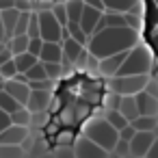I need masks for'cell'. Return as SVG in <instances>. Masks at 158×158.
I'll use <instances>...</instances> for the list:
<instances>
[{
	"label": "cell",
	"mask_w": 158,
	"mask_h": 158,
	"mask_svg": "<svg viewBox=\"0 0 158 158\" xmlns=\"http://www.w3.org/2000/svg\"><path fill=\"white\" fill-rule=\"evenodd\" d=\"M126 56H128V52H119V54H110L106 59H100V63H98V76L106 78V80L115 78L119 74L121 65L126 63Z\"/></svg>",
	"instance_id": "52a82bcc"
},
{
	"label": "cell",
	"mask_w": 158,
	"mask_h": 158,
	"mask_svg": "<svg viewBox=\"0 0 158 158\" xmlns=\"http://www.w3.org/2000/svg\"><path fill=\"white\" fill-rule=\"evenodd\" d=\"M136 102H139V110L141 115H152V117H158V98L149 91H141L136 95Z\"/></svg>",
	"instance_id": "9a60e30c"
},
{
	"label": "cell",
	"mask_w": 158,
	"mask_h": 158,
	"mask_svg": "<svg viewBox=\"0 0 158 158\" xmlns=\"http://www.w3.org/2000/svg\"><path fill=\"white\" fill-rule=\"evenodd\" d=\"M117 158H130L132 156V147H130V141H123V139H119V143H117V147H115V152H113Z\"/></svg>",
	"instance_id": "f35d334b"
},
{
	"label": "cell",
	"mask_w": 158,
	"mask_h": 158,
	"mask_svg": "<svg viewBox=\"0 0 158 158\" xmlns=\"http://www.w3.org/2000/svg\"><path fill=\"white\" fill-rule=\"evenodd\" d=\"M0 15H2V24L7 28V37L11 39L13 37V31H15V24H18L20 15H22V11L20 9H7V11H0Z\"/></svg>",
	"instance_id": "d6986e66"
},
{
	"label": "cell",
	"mask_w": 158,
	"mask_h": 158,
	"mask_svg": "<svg viewBox=\"0 0 158 158\" xmlns=\"http://www.w3.org/2000/svg\"><path fill=\"white\" fill-rule=\"evenodd\" d=\"M132 126H134L136 130H143V132H154V130L158 128V117H152V115H139V117L132 121Z\"/></svg>",
	"instance_id": "603a6c76"
},
{
	"label": "cell",
	"mask_w": 158,
	"mask_h": 158,
	"mask_svg": "<svg viewBox=\"0 0 158 158\" xmlns=\"http://www.w3.org/2000/svg\"><path fill=\"white\" fill-rule=\"evenodd\" d=\"M26 78H28V82H35V80H46V78H48V72H46L44 61H39L37 65H33V67L26 72Z\"/></svg>",
	"instance_id": "83f0119b"
},
{
	"label": "cell",
	"mask_w": 158,
	"mask_h": 158,
	"mask_svg": "<svg viewBox=\"0 0 158 158\" xmlns=\"http://www.w3.org/2000/svg\"><path fill=\"white\" fill-rule=\"evenodd\" d=\"M110 158H117V156H115V154H113V156H110Z\"/></svg>",
	"instance_id": "9f6ffc18"
},
{
	"label": "cell",
	"mask_w": 158,
	"mask_h": 158,
	"mask_svg": "<svg viewBox=\"0 0 158 158\" xmlns=\"http://www.w3.org/2000/svg\"><path fill=\"white\" fill-rule=\"evenodd\" d=\"M65 28H67L69 37H74V39H76V41H80L82 46H89V39H91V37L85 33V28L80 26V22H69Z\"/></svg>",
	"instance_id": "484cf974"
},
{
	"label": "cell",
	"mask_w": 158,
	"mask_h": 158,
	"mask_svg": "<svg viewBox=\"0 0 158 158\" xmlns=\"http://www.w3.org/2000/svg\"><path fill=\"white\" fill-rule=\"evenodd\" d=\"M18 0H0V11H7V9H15Z\"/></svg>",
	"instance_id": "681fc988"
},
{
	"label": "cell",
	"mask_w": 158,
	"mask_h": 158,
	"mask_svg": "<svg viewBox=\"0 0 158 158\" xmlns=\"http://www.w3.org/2000/svg\"><path fill=\"white\" fill-rule=\"evenodd\" d=\"M37 158H56V156H54V152H44V154L37 156Z\"/></svg>",
	"instance_id": "db71d44e"
},
{
	"label": "cell",
	"mask_w": 158,
	"mask_h": 158,
	"mask_svg": "<svg viewBox=\"0 0 158 158\" xmlns=\"http://www.w3.org/2000/svg\"><path fill=\"white\" fill-rule=\"evenodd\" d=\"M11 123H13L11 113H7V110H2V108H0V132H5V130H7Z\"/></svg>",
	"instance_id": "7bdbcfd3"
},
{
	"label": "cell",
	"mask_w": 158,
	"mask_h": 158,
	"mask_svg": "<svg viewBox=\"0 0 158 158\" xmlns=\"http://www.w3.org/2000/svg\"><path fill=\"white\" fill-rule=\"evenodd\" d=\"M152 82V74H141V76H115L106 80V89L115 91L119 95H139L141 91L147 89Z\"/></svg>",
	"instance_id": "277c9868"
},
{
	"label": "cell",
	"mask_w": 158,
	"mask_h": 158,
	"mask_svg": "<svg viewBox=\"0 0 158 158\" xmlns=\"http://www.w3.org/2000/svg\"><path fill=\"white\" fill-rule=\"evenodd\" d=\"M28 46H31V37L28 35H13L7 41V48L13 52V56H18L22 52H28Z\"/></svg>",
	"instance_id": "ac0fdd59"
},
{
	"label": "cell",
	"mask_w": 158,
	"mask_h": 158,
	"mask_svg": "<svg viewBox=\"0 0 158 158\" xmlns=\"http://www.w3.org/2000/svg\"><path fill=\"white\" fill-rule=\"evenodd\" d=\"M39 26H41V39L44 41H56V44H63V26L61 22L56 20V15L52 13V9H44L39 11Z\"/></svg>",
	"instance_id": "5b68a950"
},
{
	"label": "cell",
	"mask_w": 158,
	"mask_h": 158,
	"mask_svg": "<svg viewBox=\"0 0 158 158\" xmlns=\"http://www.w3.org/2000/svg\"><path fill=\"white\" fill-rule=\"evenodd\" d=\"M5 89H7L22 106H26V102H28V98H31V93H33L31 82H24V80H20V78L7 80V82H5Z\"/></svg>",
	"instance_id": "8fae6325"
},
{
	"label": "cell",
	"mask_w": 158,
	"mask_h": 158,
	"mask_svg": "<svg viewBox=\"0 0 158 158\" xmlns=\"http://www.w3.org/2000/svg\"><path fill=\"white\" fill-rule=\"evenodd\" d=\"M44 65H46L48 78H52V80L63 78V74H65V65H63V63H44Z\"/></svg>",
	"instance_id": "836d02e7"
},
{
	"label": "cell",
	"mask_w": 158,
	"mask_h": 158,
	"mask_svg": "<svg viewBox=\"0 0 158 158\" xmlns=\"http://www.w3.org/2000/svg\"><path fill=\"white\" fill-rule=\"evenodd\" d=\"M76 115H78V119L87 117V115H89V108H87V104H80V106H76ZM82 121H85V119H82Z\"/></svg>",
	"instance_id": "f907efd6"
},
{
	"label": "cell",
	"mask_w": 158,
	"mask_h": 158,
	"mask_svg": "<svg viewBox=\"0 0 158 158\" xmlns=\"http://www.w3.org/2000/svg\"><path fill=\"white\" fill-rule=\"evenodd\" d=\"M126 15V26H130V28H134V31H143V13H134V11H128V13H123Z\"/></svg>",
	"instance_id": "4dcf8cb0"
},
{
	"label": "cell",
	"mask_w": 158,
	"mask_h": 158,
	"mask_svg": "<svg viewBox=\"0 0 158 158\" xmlns=\"http://www.w3.org/2000/svg\"><path fill=\"white\" fill-rule=\"evenodd\" d=\"M121 100H123V95H119L115 91H108L106 89V93H102V106L104 108H119L121 106Z\"/></svg>",
	"instance_id": "f1b7e54d"
},
{
	"label": "cell",
	"mask_w": 158,
	"mask_h": 158,
	"mask_svg": "<svg viewBox=\"0 0 158 158\" xmlns=\"http://www.w3.org/2000/svg\"><path fill=\"white\" fill-rule=\"evenodd\" d=\"M54 156H56V158H76V149H74V147H63V145H56Z\"/></svg>",
	"instance_id": "ab89813d"
},
{
	"label": "cell",
	"mask_w": 158,
	"mask_h": 158,
	"mask_svg": "<svg viewBox=\"0 0 158 158\" xmlns=\"http://www.w3.org/2000/svg\"><path fill=\"white\" fill-rule=\"evenodd\" d=\"M48 119V110L46 113H33V123L31 126H44Z\"/></svg>",
	"instance_id": "f6af8a7d"
},
{
	"label": "cell",
	"mask_w": 158,
	"mask_h": 158,
	"mask_svg": "<svg viewBox=\"0 0 158 158\" xmlns=\"http://www.w3.org/2000/svg\"><path fill=\"white\" fill-rule=\"evenodd\" d=\"M0 74L5 76V80H11V78H15L20 72H18V65H15V59H11V61H7L2 67H0Z\"/></svg>",
	"instance_id": "d590c367"
},
{
	"label": "cell",
	"mask_w": 158,
	"mask_h": 158,
	"mask_svg": "<svg viewBox=\"0 0 158 158\" xmlns=\"http://www.w3.org/2000/svg\"><path fill=\"white\" fill-rule=\"evenodd\" d=\"M74 149H76V158H110L113 156L108 149H104L102 145H98L95 141H91L85 134L76 136Z\"/></svg>",
	"instance_id": "8992f818"
},
{
	"label": "cell",
	"mask_w": 158,
	"mask_h": 158,
	"mask_svg": "<svg viewBox=\"0 0 158 158\" xmlns=\"http://www.w3.org/2000/svg\"><path fill=\"white\" fill-rule=\"evenodd\" d=\"M11 119H13V123H18V126H31V123H33V110H28L26 106H22L20 110H15V113L11 115Z\"/></svg>",
	"instance_id": "f546056e"
},
{
	"label": "cell",
	"mask_w": 158,
	"mask_h": 158,
	"mask_svg": "<svg viewBox=\"0 0 158 158\" xmlns=\"http://www.w3.org/2000/svg\"><path fill=\"white\" fill-rule=\"evenodd\" d=\"M52 91H44V89H33L28 102H26V108L33 110V113H46L50 106H52Z\"/></svg>",
	"instance_id": "30bf717a"
},
{
	"label": "cell",
	"mask_w": 158,
	"mask_h": 158,
	"mask_svg": "<svg viewBox=\"0 0 158 158\" xmlns=\"http://www.w3.org/2000/svg\"><path fill=\"white\" fill-rule=\"evenodd\" d=\"M102 22L108 28H121V26H126V15L123 13H117V11H104Z\"/></svg>",
	"instance_id": "d4e9b609"
},
{
	"label": "cell",
	"mask_w": 158,
	"mask_h": 158,
	"mask_svg": "<svg viewBox=\"0 0 158 158\" xmlns=\"http://www.w3.org/2000/svg\"><path fill=\"white\" fill-rule=\"evenodd\" d=\"M147 158H158V136H156V141H154L152 149L147 152Z\"/></svg>",
	"instance_id": "816d5d0a"
},
{
	"label": "cell",
	"mask_w": 158,
	"mask_h": 158,
	"mask_svg": "<svg viewBox=\"0 0 158 158\" xmlns=\"http://www.w3.org/2000/svg\"><path fill=\"white\" fill-rule=\"evenodd\" d=\"M0 108H2V110H7V113H15V110H20L22 108V104L7 91V89H0Z\"/></svg>",
	"instance_id": "7402d4cb"
},
{
	"label": "cell",
	"mask_w": 158,
	"mask_h": 158,
	"mask_svg": "<svg viewBox=\"0 0 158 158\" xmlns=\"http://www.w3.org/2000/svg\"><path fill=\"white\" fill-rule=\"evenodd\" d=\"M65 7H67V15H69V22H80L82 18V11H85V0H65Z\"/></svg>",
	"instance_id": "cb8c5ba5"
},
{
	"label": "cell",
	"mask_w": 158,
	"mask_h": 158,
	"mask_svg": "<svg viewBox=\"0 0 158 158\" xmlns=\"http://www.w3.org/2000/svg\"><path fill=\"white\" fill-rule=\"evenodd\" d=\"M28 37H31V39H35V37H41V26H39V13H33V11H31Z\"/></svg>",
	"instance_id": "8d00e7d4"
},
{
	"label": "cell",
	"mask_w": 158,
	"mask_h": 158,
	"mask_svg": "<svg viewBox=\"0 0 158 158\" xmlns=\"http://www.w3.org/2000/svg\"><path fill=\"white\" fill-rule=\"evenodd\" d=\"M102 15H104V11H100V9H95V7H85V11H82V18H80V26L85 28V33L91 37L93 33H95V28H98V24L102 22Z\"/></svg>",
	"instance_id": "4fadbf2b"
},
{
	"label": "cell",
	"mask_w": 158,
	"mask_h": 158,
	"mask_svg": "<svg viewBox=\"0 0 158 158\" xmlns=\"http://www.w3.org/2000/svg\"><path fill=\"white\" fill-rule=\"evenodd\" d=\"M85 5H89V7H95V9H100V11H106V5H104V0H85Z\"/></svg>",
	"instance_id": "c3c4849f"
},
{
	"label": "cell",
	"mask_w": 158,
	"mask_h": 158,
	"mask_svg": "<svg viewBox=\"0 0 158 158\" xmlns=\"http://www.w3.org/2000/svg\"><path fill=\"white\" fill-rule=\"evenodd\" d=\"M13 59H15V65H18V72H20V74H26L33 65L39 63V56H35L33 52H22V54H18V56H13Z\"/></svg>",
	"instance_id": "44dd1931"
},
{
	"label": "cell",
	"mask_w": 158,
	"mask_h": 158,
	"mask_svg": "<svg viewBox=\"0 0 158 158\" xmlns=\"http://www.w3.org/2000/svg\"><path fill=\"white\" fill-rule=\"evenodd\" d=\"M117 130H123L126 126H130V121H128V117L119 110V108H104V113H102Z\"/></svg>",
	"instance_id": "ffe728a7"
},
{
	"label": "cell",
	"mask_w": 158,
	"mask_h": 158,
	"mask_svg": "<svg viewBox=\"0 0 158 158\" xmlns=\"http://www.w3.org/2000/svg\"><path fill=\"white\" fill-rule=\"evenodd\" d=\"M74 143H76V136L69 132V128L56 134V145H63V147H74Z\"/></svg>",
	"instance_id": "74e56055"
},
{
	"label": "cell",
	"mask_w": 158,
	"mask_h": 158,
	"mask_svg": "<svg viewBox=\"0 0 158 158\" xmlns=\"http://www.w3.org/2000/svg\"><path fill=\"white\" fill-rule=\"evenodd\" d=\"M28 136H31V126L11 123L5 132H0V143L2 145H22Z\"/></svg>",
	"instance_id": "ba28073f"
},
{
	"label": "cell",
	"mask_w": 158,
	"mask_h": 158,
	"mask_svg": "<svg viewBox=\"0 0 158 158\" xmlns=\"http://www.w3.org/2000/svg\"><path fill=\"white\" fill-rule=\"evenodd\" d=\"M2 50H5V46H2V44H0V52H2Z\"/></svg>",
	"instance_id": "11a10c76"
},
{
	"label": "cell",
	"mask_w": 158,
	"mask_h": 158,
	"mask_svg": "<svg viewBox=\"0 0 158 158\" xmlns=\"http://www.w3.org/2000/svg\"><path fill=\"white\" fill-rule=\"evenodd\" d=\"M87 50V46H82L80 41H76L74 37H67V39H63V54H65V59H63V63H76L78 61V56L82 54Z\"/></svg>",
	"instance_id": "2e32d148"
},
{
	"label": "cell",
	"mask_w": 158,
	"mask_h": 158,
	"mask_svg": "<svg viewBox=\"0 0 158 158\" xmlns=\"http://www.w3.org/2000/svg\"><path fill=\"white\" fill-rule=\"evenodd\" d=\"M15 9H20V11H33V0H18Z\"/></svg>",
	"instance_id": "bcb514c9"
},
{
	"label": "cell",
	"mask_w": 158,
	"mask_h": 158,
	"mask_svg": "<svg viewBox=\"0 0 158 158\" xmlns=\"http://www.w3.org/2000/svg\"><path fill=\"white\" fill-rule=\"evenodd\" d=\"M119 110H121V113L128 117V121L132 123V121L141 115V110H139V102H136V95H126V98L121 100Z\"/></svg>",
	"instance_id": "e0dca14e"
},
{
	"label": "cell",
	"mask_w": 158,
	"mask_h": 158,
	"mask_svg": "<svg viewBox=\"0 0 158 158\" xmlns=\"http://www.w3.org/2000/svg\"><path fill=\"white\" fill-rule=\"evenodd\" d=\"M143 158H147V156H143Z\"/></svg>",
	"instance_id": "6f0895ef"
},
{
	"label": "cell",
	"mask_w": 158,
	"mask_h": 158,
	"mask_svg": "<svg viewBox=\"0 0 158 158\" xmlns=\"http://www.w3.org/2000/svg\"><path fill=\"white\" fill-rule=\"evenodd\" d=\"M44 39L41 37H35V39H31V46H28V52H33L35 56H39L41 54V50H44Z\"/></svg>",
	"instance_id": "60d3db41"
},
{
	"label": "cell",
	"mask_w": 158,
	"mask_h": 158,
	"mask_svg": "<svg viewBox=\"0 0 158 158\" xmlns=\"http://www.w3.org/2000/svg\"><path fill=\"white\" fill-rule=\"evenodd\" d=\"M154 141H156V134H154V132H143V130H139L136 136L130 141L132 158H143V156H147V152L152 149Z\"/></svg>",
	"instance_id": "9c48e42d"
},
{
	"label": "cell",
	"mask_w": 158,
	"mask_h": 158,
	"mask_svg": "<svg viewBox=\"0 0 158 158\" xmlns=\"http://www.w3.org/2000/svg\"><path fill=\"white\" fill-rule=\"evenodd\" d=\"M5 37H7V28L2 24V15H0V44H5Z\"/></svg>",
	"instance_id": "f5cc1de1"
},
{
	"label": "cell",
	"mask_w": 158,
	"mask_h": 158,
	"mask_svg": "<svg viewBox=\"0 0 158 158\" xmlns=\"http://www.w3.org/2000/svg\"><path fill=\"white\" fill-rule=\"evenodd\" d=\"M139 44H143L141 33L130 28V26H121V28H104L95 35H91L87 50L95 56V59H106L110 54H119V52H130L132 48H136Z\"/></svg>",
	"instance_id": "6da1fadb"
},
{
	"label": "cell",
	"mask_w": 158,
	"mask_h": 158,
	"mask_svg": "<svg viewBox=\"0 0 158 158\" xmlns=\"http://www.w3.org/2000/svg\"><path fill=\"white\" fill-rule=\"evenodd\" d=\"M156 63L154 50L147 44H139L136 48H132L126 56V63L121 65L117 76H141V74H152Z\"/></svg>",
	"instance_id": "3957f363"
},
{
	"label": "cell",
	"mask_w": 158,
	"mask_h": 158,
	"mask_svg": "<svg viewBox=\"0 0 158 158\" xmlns=\"http://www.w3.org/2000/svg\"><path fill=\"white\" fill-rule=\"evenodd\" d=\"M82 100L85 102H102V95H98V91H93V89H85Z\"/></svg>",
	"instance_id": "ee69618b"
},
{
	"label": "cell",
	"mask_w": 158,
	"mask_h": 158,
	"mask_svg": "<svg viewBox=\"0 0 158 158\" xmlns=\"http://www.w3.org/2000/svg\"><path fill=\"white\" fill-rule=\"evenodd\" d=\"M28 24H31V11H22L18 24H15V31L13 35H28Z\"/></svg>",
	"instance_id": "1f68e13d"
},
{
	"label": "cell",
	"mask_w": 158,
	"mask_h": 158,
	"mask_svg": "<svg viewBox=\"0 0 158 158\" xmlns=\"http://www.w3.org/2000/svg\"><path fill=\"white\" fill-rule=\"evenodd\" d=\"M52 13L56 15V20L61 22V26H63V28H65V26L69 24V15H67V7H65V2L52 5Z\"/></svg>",
	"instance_id": "d6a6232c"
},
{
	"label": "cell",
	"mask_w": 158,
	"mask_h": 158,
	"mask_svg": "<svg viewBox=\"0 0 158 158\" xmlns=\"http://www.w3.org/2000/svg\"><path fill=\"white\" fill-rule=\"evenodd\" d=\"M11 59H13V52H11V50H9L7 46H5V50L0 52V67H2V65H5L7 61H11Z\"/></svg>",
	"instance_id": "7dc6e473"
},
{
	"label": "cell",
	"mask_w": 158,
	"mask_h": 158,
	"mask_svg": "<svg viewBox=\"0 0 158 158\" xmlns=\"http://www.w3.org/2000/svg\"><path fill=\"white\" fill-rule=\"evenodd\" d=\"M59 119H61V123L63 126H74L76 121H78V115H76V108H63L61 110V115H59Z\"/></svg>",
	"instance_id": "e575fe53"
},
{
	"label": "cell",
	"mask_w": 158,
	"mask_h": 158,
	"mask_svg": "<svg viewBox=\"0 0 158 158\" xmlns=\"http://www.w3.org/2000/svg\"><path fill=\"white\" fill-rule=\"evenodd\" d=\"M136 132H139V130L130 123V126H126L123 130H119V139H123V141H132V139L136 136Z\"/></svg>",
	"instance_id": "b9f144b4"
},
{
	"label": "cell",
	"mask_w": 158,
	"mask_h": 158,
	"mask_svg": "<svg viewBox=\"0 0 158 158\" xmlns=\"http://www.w3.org/2000/svg\"><path fill=\"white\" fill-rule=\"evenodd\" d=\"M80 134L89 136L91 141H95L98 145H102L110 154L115 152V147L119 143V130L104 115H91V117H87L80 123Z\"/></svg>",
	"instance_id": "7a4b0ae2"
},
{
	"label": "cell",
	"mask_w": 158,
	"mask_h": 158,
	"mask_svg": "<svg viewBox=\"0 0 158 158\" xmlns=\"http://www.w3.org/2000/svg\"><path fill=\"white\" fill-rule=\"evenodd\" d=\"M104 5H106V11H117V13H128V11L145 13L143 0H104Z\"/></svg>",
	"instance_id": "7c38bea8"
},
{
	"label": "cell",
	"mask_w": 158,
	"mask_h": 158,
	"mask_svg": "<svg viewBox=\"0 0 158 158\" xmlns=\"http://www.w3.org/2000/svg\"><path fill=\"white\" fill-rule=\"evenodd\" d=\"M65 54H63V44H56V41H46L44 44V50L39 54V61L44 63H63Z\"/></svg>",
	"instance_id": "5bb4252c"
},
{
	"label": "cell",
	"mask_w": 158,
	"mask_h": 158,
	"mask_svg": "<svg viewBox=\"0 0 158 158\" xmlns=\"http://www.w3.org/2000/svg\"><path fill=\"white\" fill-rule=\"evenodd\" d=\"M0 158H26V149L22 145H2L0 143Z\"/></svg>",
	"instance_id": "4316f807"
}]
</instances>
